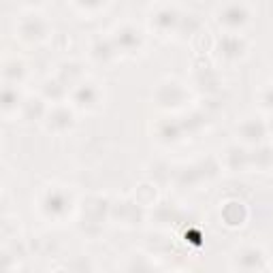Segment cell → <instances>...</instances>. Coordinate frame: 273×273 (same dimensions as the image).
<instances>
[]
</instances>
